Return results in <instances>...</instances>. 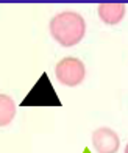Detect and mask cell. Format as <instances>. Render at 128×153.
<instances>
[{"mask_svg": "<svg viewBox=\"0 0 128 153\" xmlns=\"http://www.w3.org/2000/svg\"><path fill=\"white\" fill-rule=\"evenodd\" d=\"M86 33V22L77 11L58 13L50 20V34L63 47H74Z\"/></svg>", "mask_w": 128, "mask_h": 153, "instance_id": "obj_1", "label": "cell"}, {"mask_svg": "<svg viewBox=\"0 0 128 153\" xmlns=\"http://www.w3.org/2000/svg\"><path fill=\"white\" fill-rule=\"evenodd\" d=\"M55 75L61 85L74 88V86H78L84 80L86 69H84L81 59L74 58V56H66L56 62Z\"/></svg>", "mask_w": 128, "mask_h": 153, "instance_id": "obj_2", "label": "cell"}, {"mask_svg": "<svg viewBox=\"0 0 128 153\" xmlns=\"http://www.w3.org/2000/svg\"><path fill=\"white\" fill-rule=\"evenodd\" d=\"M92 145L97 153H117L120 139L114 130L100 127L92 133Z\"/></svg>", "mask_w": 128, "mask_h": 153, "instance_id": "obj_3", "label": "cell"}, {"mask_svg": "<svg viewBox=\"0 0 128 153\" xmlns=\"http://www.w3.org/2000/svg\"><path fill=\"white\" fill-rule=\"evenodd\" d=\"M125 16L124 3H100L98 5V17L108 25H116Z\"/></svg>", "mask_w": 128, "mask_h": 153, "instance_id": "obj_4", "label": "cell"}, {"mask_svg": "<svg viewBox=\"0 0 128 153\" xmlns=\"http://www.w3.org/2000/svg\"><path fill=\"white\" fill-rule=\"evenodd\" d=\"M16 116V103L6 94H0V127L8 125Z\"/></svg>", "mask_w": 128, "mask_h": 153, "instance_id": "obj_5", "label": "cell"}, {"mask_svg": "<svg viewBox=\"0 0 128 153\" xmlns=\"http://www.w3.org/2000/svg\"><path fill=\"white\" fill-rule=\"evenodd\" d=\"M125 153H128V144H127V147H125Z\"/></svg>", "mask_w": 128, "mask_h": 153, "instance_id": "obj_6", "label": "cell"}]
</instances>
